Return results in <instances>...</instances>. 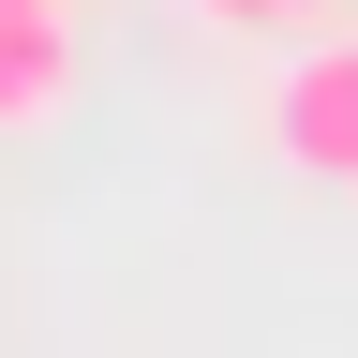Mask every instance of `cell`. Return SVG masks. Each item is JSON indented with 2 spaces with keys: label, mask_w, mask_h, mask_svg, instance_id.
<instances>
[{
  "label": "cell",
  "mask_w": 358,
  "mask_h": 358,
  "mask_svg": "<svg viewBox=\"0 0 358 358\" xmlns=\"http://www.w3.org/2000/svg\"><path fill=\"white\" fill-rule=\"evenodd\" d=\"M268 150H284L299 179H329V194H358V30L299 45L284 90H268Z\"/></svg>",
  "instance_id": "obj_1"
},
{
  "label": "cell",
  "mask_w": 358,
  "mask_h": 358,
  "mask_svg": "<svg viewBox=\"0 0 358 358\" xmlns=\"http://www.w3.org/2000/svg\"><path fill=\"white\" fill-rule=\"evenodd\" d=\"M75 105V15H0V134H45Z\"/></svg>",
  "instance_id": "obj_2"
},
{
  "label": "cell",
  "mask_w": 358,
  "mask_h": 358,
  "mask_svg": "<svg viewBox=\"0 0 358 358\" xmlns=\"http://www.w3.org/2000/svg\"><path fill=\"white\" fill-rule=\"evenodd\" d=\"M194 15H209V30H313L329 0H194Z\"/></svg>",
  "instance_id": "obj_3"
},
{
  "label": "cell",
  "mask_w": 358,
  "mask_h": 358,
  "mask_svg": "<svg viewBox=\"0 0 358 358\" xmlns=\"http://www.w3.org/2000/svg\"><path fill=\"white\" fill-rule=\"evenodd\" d=\"M0 15H75V0H0Z\"/></svg>",
  "instance_id": "obj_4"
}]
</instances>
